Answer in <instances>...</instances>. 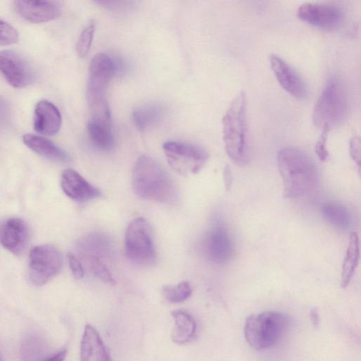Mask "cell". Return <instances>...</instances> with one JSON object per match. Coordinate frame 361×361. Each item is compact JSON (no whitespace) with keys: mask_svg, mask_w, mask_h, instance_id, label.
<instances>
[{"mask_svg":"<svg viewBox=\"0 0 361 361\" xmlns=\"http://www.w3.org/2000/svg\"><path fill=\"white\" fill-rule=\"evenodd\" d=\"M135 193L140 197L164 204L179 200L178 187L167 171L154 159L142 156L135 162L132 174Z\"/></svg>","mask_w":361,"mask_h":361,"instance_id":"6da1fadb","label":"cell"},{"mask_svg":"<svg viewBox=\"0 0 361 361\" xmlns=\"http://www.w3.org/2000/svg\"><path fill=\"white\" fill-rule=\"evenodd\" d=\"M277 165L283 180V195L296 199L311 191L317 180V169L312 159L298 148L287 147L277 155Z\"/></svg>","mask_w":361,"mask_h":361,"instance_id":"7a4b0ae2","label":"cell"},{"mask_svg":"<svg viewBox=\"0 0 361 361\" xmlns=\"http://www.w3.org/2000/svg\"><path fill=\"white\" fill-rule=\"evenodd\" d=\"M247 133L246 96L241 91L232 99L222 118L225 150L238 164L247 161Z\"/></svg>","mask_w":361,"mask_h":361,"instance_id":"3957f363","label":"cell"},{"mask_svg":"<svg viewBox=\"0 0 361 361\" xmlns=\"http://www.w3.org/2000/svg\"><path fill=\"white\" fill-rule=\"evenodd\" d=\"M290 324L288 315L276 311H264L248 316L245 322L244 336L255 350H264L276 345Z\"/></svg>","mask_w":361,"mask_h":361,"instance_id":"277c9868","label":"cell"},{"mask_svg":"<svg viewBox=\"0 0 361 361\" xmlns=\"http://www.w3.org/2000/svg\"><path fill=\"white\" fill-rule=\"evenodd\" d=\"M347 101L341 80L333 75L327 80L312 113L314 125L321 130H330L344 118Z\"/></svg>","mask_w":361,"mask_h":361,"instance_id":"5b68a950","label":"cell"},{"mask_svg":"<svg viewBox=\"0 0 361 361\" xmlns=\"http://www.w3.org/2000/svg\"><path fill=\"white\" fill-rule=\"evenodd\" d=\"M125 252L134 264L148 267L157 261L152 231L148 221L142 217L133 219L125 233Z\"/></svg>","mask_w":361,"mask_h":361,"instance_id":"8992f818","label":"cell"},{"mask_svg":"<svg viewBox=\"0 0 361 361\" xmlns=\"http://www.w3.org/2000/svg\"><path fill=\"white\" fill-rule=\"evenodd\" d=\"M62 266V255L57 247L52 245L35 246L29 255L28 280L34 286H43L59 273Z\"/></svg>","mask_w":361,"mask_h":361,"instance_id":"52a82bcc","label":"cell"},{"mask_svg":"<svg viewBox=\"0 0 361 361\" xmlns=\"http://www.w3.org/2000/svg\"><path fill=\"white\" fill-rule=\"evenodd\" d=\"M163 149L169 165L181 175L198 173L209 159L203 147L192 143L169 141Z\"/></svg>","mask_w":361,"mask_h":361,"instance_id":"ba28073f","label":"cell"},{"mask_svg":"<svg viewBox=\"0 0 361 361\" xmlns=\"http://www.w3.org/2000/svg\"><path fill=\"white\" fill-rule=\"evenodd\" d=\"M297 16L314 27L331 30L341 23L343 13L341 8L334 4L307 2L298 7Z\"/></svg>","mask_w":361,"mask_h":361,"instance_id":"9c48e42d","label":"cell"},{"mask_svg":"<svg viewBox=\"0 0 361 361\" xmlns=\"http://www.w3.org/2000/svg\"><path fill=\"white\" fill-rule=\"evenodd\" d=\"M0 72L6 81L16 88L31 85L35 73L31 64L20 54L5 50L0 51Z\"/></svg>","mask_w":361,"mask_h":361,"instance_id":"30bf717a","label":"cell"},{"mask_svg":"<svg viewBox=\"0 0 361 361\" xmlns=\"http://www.w3.org/2000/svg\"><path fill=\"white\" fill-rule=\"evenodd\" d=\"M202 245L207 259L215 264H226L233 255L234 245L231 235L220 223H216L207 233Z\"/></svg>","mask_w":361,"mask_h":361,"instance_id":"8fae6325","label":"cell"},{"mask_svg":"<svg viewBox=\"0 0 361 361\" xmlns=\"http://www.w3.org/2000/svg\"><path fill=\"white\" fill-rule=\"evenodd\" d=\"M27 224L19 218H11L0 226V243L16 256L21 255L29 242Z\"/></svg>","mask_w":361,"mask_h":361,"instance_id":"7c38bea8","label":"cell"},{"mask_svg":"<svg viewBox=\"0 0 361 361\" xmlns=\"http://www.w3.org/2000/svg\"><path fill=\"white\" fill-rule=\"evenodd\" d=\"M271 70L280 85L291 96L302 99L306 96L305 85L295 70L277 54L269 56Z\"/></svg>","mask_w":361,"mask_h":361,"instance_id":"4fadbf2b","label":"cell"},{"mask_svg":"<svg viewBox=\"0 0 361 361\" xmlns=\"http://www.w3.org/2000/svg\"><path fill=\"white\" fill-rule=\"evenodd\" d=\"M14 8L20 17L33 23L52 20L61 13V4L56 1H15Z\"/></svg>","mask_w":361,"mask_h":361,"instance_id":"5bb4252c","label":"cell"},{"mask_svg":"<svg viewBox=\"0 0 361 361\" xmlns=\"http://www.w3.org/2000/svg\"><path fill=\"white\" fill-rule=\"evenodd\" d=\"M61 187L68 197L79 202L94 200L102 195L99 188L72 169H66L62 173Z\"/></svg>","mask_w":361,"mask_h":361,"instance_id":"9a60e30c","label":"cell"},{"mask_svg":"<svg viewBox=\"0 0 361 361\" xmlns=\"http://www.w3.org/2000/svg\"><path fill=\"white\" fill-rule=\"evenodd\" d=\"M115 69L114 61L107 54H95L90 61L87 90L106 92Z\"/></svg>","mask_w":361,"mask_h":361,"instance_id":"2e32d148","label":"cell"},{"mask_svg":"<svg viewBox=\"0 0 361 361\" xmlns=\"http://www.w3.org/2000/svg\"><path fill=\"white\" fill-rule=\"evenodd\" d=\"M34 128L42 135L56 134L61 126V116L57 107L47 100L39 101L35 109Z\"/></svg>","mask_w":361,"mask_h":361,"instance_id":"e0dca14e","label":"cell"},{"mask_svg":"<svg viewBox=\"0 0 361 361\" xmlns=\"http://www.w3.org/2000/svg\"><path fill=\"white\" fill-rule=\"evenodd\" d=\"M80 361H112L99 334L90 324L85 326L82 337Z\"/></svg>","mask_w":361,"mask_h":361,"instance_id":"ac0fdd59","label":"cell"},{"mask_svg":"<svg viewBox=\"0 0 361 361\" xmlns=\"http://www.w3.org/2000/svg\"><path fill=\"white\" fill-rule=\"evenodd\" d=\"M109 238L101 233H92L82 238L78 243L79 255L83 261L110 257L113 246Z\"/></svg>","mask_w":361,"mask_h":361,"instance_id":"d6986e66","label":"cell"},{"mask_svg":"<svg viewBox=\"0 0 361 361\" xmlns=\"http://www.w3.org/2000/svg\"><path fill=\"white\" fill-rule=\"evenodd\" d=\"M174 319L172 331V341L178 344H184L193 340L197 332V324L194 317L184 310H175L171 312Z\"/></svg>","mask_w":361,"mask_h":361,"instance_id":"ffe728a7","label":"cell"},{"mask_svg":"<svg viewBox=\"0 0 361 361\" xmlns=\"http://www.w3.org/2000/svg\"><path fill=\"white\" fill-rule=\"evenodd\" d=\"M23 140L27 147L44 157L61 162L67 161L69 159L65 151L43 137L25 134Z\"/></svg>","mask_w":361,"mask_h":361,"instance_id":"44dd1931","label":"cell"},{"mask_svg":"<svg viewBox=\"0 0 361 361\" xmlns=\"http://www.w3.org/2000/svg\"><path fill=\"white\" fill-rule=\"evenodd\" d=\"M360 256L359 238L355 232L351 233L348 245L347 247L345 258L342 265L341 286L343 288H346L358 264Z\"/></svg>","mask_w":361,"mask_h":361,"instance_id":"7402d4cb","label":"cell"},{"mask_svg":"<svg viewBox=\"0 0 361 361\" xmlns=\"http://www.w3.org/2000/svg\"><path fill=\"white\" fill-rule=\"evenodd\" d=\"M163 114V107L159 104L148 103L135 109L132 117L136 128L140 131H144L157 123Z\"/></svg>","mask_w":361,"mask_h":361,"instance_id":"603a6c76","label":"cell"},{"mask_svg":"<svg viewBox=\"0 0 361 361\" xmlns=\"http://www.w3.org/2000/svg\"><path fill=\"white\" fill-rule=\"evenodd\" d=\"M322 213L324 218L336 228L346 229L351 224L352 215L349 209L337 202L325 203L322 206Z\"/></svg>","mask_w":361,"mask_h":361,"instance_id":"cb8c5ba5","label":"cell"},{"mask_svg":"<svg viewBox=\"0 0 361 361\" xmlns=\"http://www.w3.org/2000/svg\"><path fill=\"white\" fill-rule=\"evenodd\" d=\"M87 133L92 144L98 149L111 151L114 147V137L111 127L89 121Z\"/></svg>","mask_w":361,"mask_h":361,"instance_id":"d4e9b609","label":"cell"},{"mask_svg":"<svg viewBox=\"0 0 361 361\" xmlns=\"http://www.w3.org/2000/svg\"><path fill=\"white\" fill-rule=\"evenodd\" d=\"M162 295L170 302H181L187 300L192 290L188 281H182L176 286H166L162 288Z\"/></svg>","mask_w":361,"mask_h":361,"instance_id":"484cf974","label":"cell"},{"mask_svg":"<svg viewBox=\"0 0 361 361\" xmlns=\"http://www.w3.org/2000/svg\"><path fill=\"white\" fill-rule=\"evenodd\" d=\"M95 27V21L91 20L80 35L76 44V51L80 58L85 57L90 49Z\"/></svg>","mask_w":361,"mask_h":361,"instance_id":"4316f807","label":"cell"},{"mask_svg":"<svg viewBox=\"0 0 361 361\" xmlns=\"http://www.w3.org/2000/svg\"><path fill=\"white\" fill-rule=\"evenodd\" d=\"M84 262L90 271L101 281L111 285L116 283L110 271L103 261L98 259H89Z\"/></svg>","mask_w":361,"mask_h":361,"instance_id":"83f0119b","label":"cell"},{"mask_svg":"<svg viewBox=\"0 0 361 361\" xmlns=\"http://www.w3.org/2000/svg\"><path fill=\"white\" fill-rule=\"evenodd\" d=\"M18 38V33L12 25L0 20V45L15 44Z\"/></svg>","mask_w":361,"mask_h":361,"instance_id":"f1b7e54d","label":"cell"},{"mask_svg":"<svg viewBox=\"0 0 361 361\" xmlns=\"http://www.w3.org/2000/svg\"><path fill=\"white\" fill-rule=\"evenodd\" d=\"M329 130H323L315 145V152L321 161H325L329 152L326 149V140Z\"/></svg>","mask_w":361,"mask_h":361,"instance_id":"f546056e","label":"cell"},{"mask_svg":"<svg viewBox=\"0 0 361 361\" xmlns=\"http://www.w3.org/2000/svg\"><path fill=\"white\" fill-rule=\"evenodd\" d=\"M67 257L70 269L74 278L76 279H82L84 276L85 271L80 260L71 252L68 254Z\"/></svg>","mask_w":361,"mask_h":361,"instance_id":"4dcf8cb0","label":"cell"},{"mask_svg":"<svg viewBox=\"0 0 361 361\" xmlns=\"http://www.w3.org/2000/svg\"><path fill=\"white\" fill-rule=\"evenodd\" d=\"M350 154L353 160L360 168V140L357 136L353 137L349 142Z\"/></svg>","mask_w":361,"mask_h":361,"instance_id":"1f68e13d","label":"cell"},{"mask_svg":"<svg viewBox=\"0 0 361 361\" xmlns=\"http://www.w3.org/2000/svg\"><path fill=\"white\" fill-rule=\"evenodd\" d=\"M224 181L226 188L228 190L232 183L231 171L228 166H226L224 170Z\"/></svg>","mask_w":361,"mask_h":361,"instance_id":"d6a6232c","label":"cell"},{"mask_svg":"<svg viewBox=\"0 0 361 361\" xmlns=\"http://www.w3.org/2000/svg\"><path fill=\"white\" fill-rule=\"evenodd\" d=\"M66 355V350H61V351L58 352L57 353L53 355L52 356H50L45 359H43L40 361H64Z\"/></svg>","mask_w":361,"mask_h":361,"instance_id":"836d02e7","label":"cell"},{"mask_svg":"<svg viewBox=\"0 0 361 361\" xmlns=\"http://www.w3.org/2000/svg\"><path fill=\"white\" fill-rule=\"evenodd\" d=\"M310 319L314 326H317L319 323V317L316 310H312L310 312Z\"/></svg>","mask_w":361,"mask_h":361,"instance_id":"e575fe53","label":"cell"}]
</instances>
